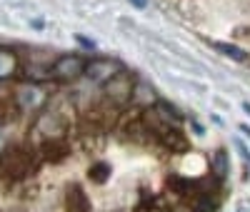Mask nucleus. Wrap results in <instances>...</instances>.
Here are the masks:
<instances>
[{"label":"nucleus","instance_id":"39448f33","mask_svg":"<svg viewBox=\"0 0 250 212\" xmlns=\"http://www.w3.org/2000/svg\"><path fill=\"white\" fill-rule=\"evenodd\" d=\"M68 210L70 212H90V205L85 200V193H83L78 185H73L70 193H68Z\"/></svg>","mask_w":250,"mask_h":212},{"label":"nucleus","instance_id":"f03ea898","mask_svg":"<svg viewBox=\"0 0 250 212\" xmlns=\"http://www.w3.org/2000/svg\"><path fill=\"white\" fill-rule=\"evenodd\" d=\"M120 73H123V65L118 60H93L85 65V75L93 82H110Z\"/></svg>","mask_w":250,"mask_h":212},{"label":"nucleus","instance_id":"423d86ee","mask_svg":"<svg viewBox=\"0 0 250 212\" xmlns=\"http://www.w3.org/2000/svg\"><path fill=\"white\" fill-rule=\"evenodd\" d=\"M210 170H213V175L215 180H225L228 173H230V160H228V153L225 150H218L215 157L210 160Z\"/></svg>","mask_w":250,"mask_h":212},{"label":"nucleus","instance_id":"dca6fc26","mask_svg":"<svg viewBox=\"0 0 250 212\" xmlns=\"http://www.w3.org/2000/svg\"><path fill=\"white\" fill-rule=\"evenodd\" d=\"M240 130H243L245 135H250V125H240Z\"/></svg>","mask_w":250,"mask_h":212},{"label":"nucleus","instance_id":"7ed1b4c3","mask_svg":"<svg viewBox=\"0 0 250 212\" xmlns=\"http://www.w3.org/2000/svg\"><path fill=\"white\" fill-rule=\"evenodd\" d=\"M30 157L23 153V150H13L5 155L3 160V175L10 177V180H20V177H25V173L30 170Z\"/></svg>","mask_w":250,"mask_h":212},{"label":"nucleus","instance_id":"20e7f679","mask_svg":"<svg viewBox=\"0 0 250 212\" xmlns=\"http://www.w3.org/2000/svg\"><path fill=\"white\" fill-rule=\"evenodd\" d=\"M15 100L20 102V108L33 110L43 102V90H40L38 85H20L18 93H15Z\"/></svg>","mask_w":250,"mask_h":212},{"label":"nucleus","instance_id":"4468645a","mask_svg":"<svg viewBox=\"0 0 250 212\" xmlns=\"http://www.w3.org/2000/svg\"><path fill=\"white\" fill-rule=\"evenodd\" d=\"M235 212H250V200H245V202H240Z\"/></svg>","mask_w":250,"mask_h":212},{"label":"nucleus","instance_id":"0eeeda50","mask_svg":"<svg viewBox=\"0 0 250 212\" xmlns=\"http://www.w3.org/2000/svg\"><path fill=\"white\" fill-rule=\"evenodd\" d=\"M15 68H18V58H15V53L8 50V48H0V80L10 77V75L15 73Z\"/></svg>","mask_w":250,"mask_h":212},{"label":"nucleus","instance_id":"9b49d317","mask_svg":"<svg viewBox=\"0 0 250 212\" xmlns=\"http://www.w3.org/2000/svg\"><path fill=\"white\" fill-rule=\"evenodd\" d=\"M215 207H218V200H215V195H208V193H203V195L195 200V205H193V212H215Z\"/></svg>","mask_w":250,"mask_h":212},{"label":"nucleus","instance_id":"6e6552de","mask_svg":"<svg viewBox=\"0 0 250 212\" xmlns=\"http://www.w3.org/2000/svg\"><path fill=\"white\" fill-rule=\"evenodd\" d=\"M88 177H90L93 182H98V185L108 182V180H110V165H108V162H95V165H90Z\"/></svg>","mask_w":250,"mask_h":212},{"label":"nucleus","instance_id":"1a4fd4ad","mask_svg":"<svg viewBox=\"0 0 250 212\" xmlns=\"http://www.w3.org/2000/svg\"><path fill=\"white\" fill-rule=\"evenodd\" d=\"M163 140H165V145H168V147H173V150H185V147H188L185 135L180 130H175V127H173V130H165L163 133Z\"/></svg>","mask_w":250,"mask_h":212},{"label":"nucleus","instance_id":"9d476101","mask_svg":"<svg viewBox=\"0 0 250 212\" xmlns=\"http://www.w3.org/2000/svg\"><path fill=\"white\" fill-rule=\"evenodd\" d=\"M213 45H215V50H220L223 55L233 58V60H238V62H245V60H248V53L240 50L238 45H228V42H213Z\"/></svg>","mask_w":250,"mask_h":212},{"label":"nucleus","instance_id":"f257e3e1","mask_svg":"<svg viewBox=\"0 0 250 212\" xmlns=\"http://www.w3.org/2000/svg\"><path fill=\"white\" fill-rule=\"evenodd\" d=\"M85 65L88 60H83L80 55H62L50 68V75L60 82H70V80H78L80 75H85Z\"/></svg>","mask_w":250,"mask_h":212},{"label":"nucleus","instance_id":"2eb2a0df","mask_svg":"<svg viewBox=\"0 0 250 212\" xmlns=\"http://www.w3.org/2000/svg\"><path fill=\"white\" fill-rule=\"evenodd\" d=\"M130 3H133L135 8H145V5H148V0H130Z\"/></svg>","mask_w":250,"mask_h":212},{"label":"nucleus","instance_id":"f8f14e48","mask_svg":"<svg viewBox=\"0 0 250 212\" xmlns=\"http://www.w3.org/2000/svg\"><path fill=\"white\" fill-rule=\"evenodd\" d=\"M75 40L80 42V45H83V48H95V42H93L90 38H85V35H75Z\"/></svg>","mask_w":250,"mask_h":212},{"label":"nucleus","instance_id":"ddd939ff","mask_svg":"<svg viewBox=\"0 0 250 212\" xmlns=\"http://www.w3.org/2000/svg\"><path fill=\"white\" fill-rule=\"evenodd\" d=\"M238 150H240V155H243V157H245V162H248V165H250V153H248V147H245V145H243V142H238Z\"/></svg>","mask_w":250,"mask_h":212},{"label":"nucleus","instance_id":"f3484780","mask_svg":"<svg viewBox=\"0 0 250 212\" xmlns=\"http://www.w3.org/2000/svg\"><path fill=\"white\" fill-rule=\"evenodd\" d=\"M145 212H165V210H158V207H153V210H145Z\"/></svg>","mask_w":250,"mask_h":212}]
</instances>
